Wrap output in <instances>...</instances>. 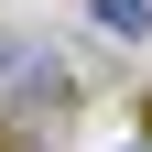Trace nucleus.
<instances>
[{
    "label": "nucleus",
    "mask_w": 152,
    "mask_h": 152,
    "mask_svg": "<svg viewBox=\"0 0 152 152\" xmlns=\"http://www.w3.org/2000/svg\"><path fill=\"white\" fill-rule=\"evenodd\" d=\"M130 152H152V141H130Z\"/></svg>",
    "instance_id": "nucleus-3"
},
{
    "label": "nucleus",
    "mask_w": 152,
    "mask_h": 152,
    "mask_svg": "<svg viewBox=\"0 0 152 152\" xmlns=\"http://www.w3.org/2000/svg\"><path fill=\"white\" fill-rule=\"evenodd\" d=\"M65 98H76V76H65V54L22 44V33H0V120H54Z\"/></svg>",
    "instance_id": "nucleus-1"
},
{
    "label": "nucleus",
    "mask_w": 152,
    "mask_h": 152,
    "mask_svg": "<svg viewBox=\"0 0 152 152\" xmlns=\"http://www.w3.org/2000/svg\"><path fill=\"white\" fill-rule=\"evenodd\" d=\"M87 22L109 44H152V0H87Z\"/></svg>",
    "instance_id": "nucleus-2"
}]
</instances>
